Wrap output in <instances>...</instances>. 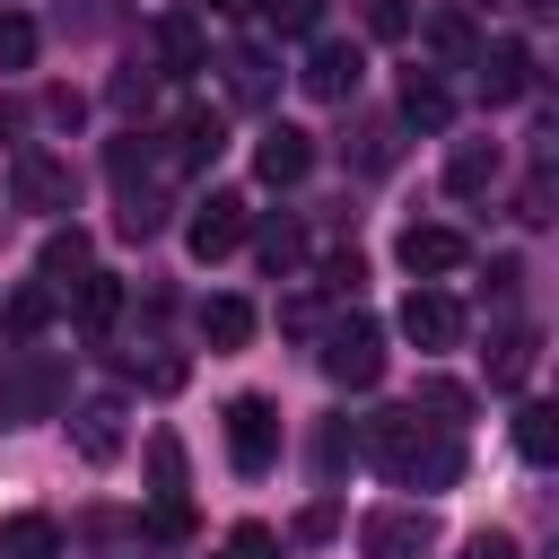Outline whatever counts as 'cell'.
<instances>
[{"label":"cell","mask_w":559,"mask_h":559,"mask_svg":"<svg viewBox=\"0 0 559 559\" xmlns=\"http://www.w3.org/2000/svg\"><path fill=\"white\" fill-rule=\"evenodd\" d=\"M367 454L393 489H454L463 480V437L445 419H419V411H384L367 419Z\"/></svg>","instance_id":"cell-1"},{"label":"cell","mask_w":559,"mask_h":559,"mask_svg":"<svg viewBox=\"0 0 559 559\" xmlns=\"http://www.w3.org/2000/svg\"><path fill=\"white\" fill-rule=\"evenodd\" d=\"M61 402H70V367H61L52 349H9V358H0V419H9V428L52 419Z\"/></svg>","instance_id":"cell-2"},{"label":"cell","mask_w":559,"mask_h":559,"mask_svg":"<svg viewBox=\"0 0 559 559\" xmlns=\"http://www.w3.org/2000/svg\"><path fill=\"white\" fill-rule=\"evenodd\" d=\"M323 376L349 384V393H367V384L384 376V332H376L367 314H332V323H323Z\"/></svg>","instance_id":"cell-3"},{"label":"cell","mask_w":559,"mask_h":559,"mask_svg":"<svg viewBox=\"0 0 559 559\" xmlns=\"http://www.w3.org/2000/svg\"><path fill=\"white\" fill-rule=\"evenodd\" d=\"M227 463H236L245 480H262V472L280 463V402H271V393H236V402H227Z\"/></svg>","instance_id":"cell-4"},{"label":"cell","mask_w":559,"mask_h":559,"mask_svg":"<svg viewBox=\"0 0 559 559\" xmlns=\"http://www.w3.org/2000/svg\"><path fill=\"white\" fill-rule=\"evenodd\" d=\"M9 201H17V210H44V218L70 210V166H61L44 140H17V148H9Z\"/></svg>","instance_id":"cell-5"},{"label":"cell","mask_w":559,"mask_h":559,"mask_svg":"<svg viewBox=\"0 0 559 559\" xmlns=\"http://www.w3.org/2000/svg\"><path fill=\"white\" fill-rule=\"evenodd\" d=\"M358 542H367V559H428L437 550V515L428 507H376L358 524Z\"/></svg>","instance_id":"cell-6"},{"label":"cell","mask_w":559,"mask_h":559,"mask_svg":"<svg viewBox=\"0 0 559 559\" xmlns=\"http://www.w3.org/2000/svg\"><path fill=\"white\" fill-rule=\"evenodd\" d=\"M245 227H253V218H245V201H236V192H210V201H192L183 245H192L201 262H218V253H236V245H245Z\"/></svg>","instance_id":"cell-7"},{"label":"cell","mask_w":559,"mask_h":559,"mask_svg":"<svg viewBox=\"0 0 559 559\" xmlns=\"http://www.w3.org/2000/svg\"><path fill=\"white\" fill-rule=\"evenodd\" d=\"M402 341H419V349H454V341H463V306H454L437 280H419V288L402 297Z\"/></svg>","instance_id":"cell-8"},{"label":"cell","mask_w":559,"mask_h":559,"mask_svg":"<svg viewBox=\"0 0 559 559\" xmlns=\"http://www.w3.org/2000/svg\"><path fill=\"white\" fill-rule=\"evenodd\" d=\"M393 253H402V271H411V280H445V271H463V262H472V245H463L454 227H437V218L402 227V245H393Z\"/></svg>","instance_id":"cell-9"},{"label":"cell","mask_w":559,"mask_h":559,"mask_svg":"<svg viewBox=\"0 0 559 559\" xmlns=\"http://www.w3.org/2000/svg\"><path fill=\"white\" fill-rule=\"evenodd\" d=\"M358 70H367V61H358V44H314V52H306V70H297V87H306V96H323V105H349V96H358Z\"/></svg>","instance_id":"cell-10"},{"label":"cell","mask_w":559,"mask_h":559,"mask_svg":"<svg viewBox=\"0 0 559 559\" xmlns=\"http://www.w3.org/2000/svg\"><path fill=\"white\" fill-rule=\"evenodd\" d=\"M480 96L489 105H515V96H533V52L524 44H480Z\"/></svg>","instance_id":"cell-11"},{"label":"cell","mask_w":559,"mask_h":559,"mask_svg":"<svg viewBox=\"0 0 559 559\" xmlns=\"http://www.w3.org/2000/svg\"><path fill=\"white\" fill-rule=\"evenodd\" d=\"M253 166H262V183H297V175L314 166V140H306L297 122H271V131L253 140Z\"/></svg>","instance_id":"cell-12"},{"label":"cell","mask_w":559,"mask_h":559,"mask_svg":"<svg viewBox=\"0 0 559 559\" xmlns=\"http://www.w3.org/2000/svg\"><path fill=\"white\" fill-rule=\"evenodd\" d=\"M489 183H498V140H454L445 148V192L454 201H480Z\"/></svg>","instance_id":"cell-13"},{"label":"cell","mask_w":559,"mask_h":559,"mask_svg":"<svg viewBox=\"0 0 559 559\" xmlns=\"http://www.w3.org/2000/svg\"><path fill=\"white\" fill-rule=\"evenodd\" d=\"M218 70H227V96H236V105H271V96H280V70H271L262 44H236Z\"/></svg>","instance_id":"cell-14"},{"label":"cell","mask_w":559,"mask_h":559,"mask_svg":"<svg viewBox=\"0 0 559 559\" xmlns=\"http://www.w3.org/2000/svg\"><path fill=\"white\" fill-rule=\"evenodd\" d=\"M402 122H411V131H445V122H454V96H445V79H428V70H402Z\"/></svg>","instance_id":"cell-15"},{"label":"cell","mask_w":559,"mask_h":559,"mask_svg":"<svg viewBox=\"0 0 559 559\" xmlns=\"http://www.w3.org/2000/svg\"><path fill=\"white\" fill-rule=\"evenodd\" d=\"M218 148H227V122H218L210 105H183V122H175V157H183V166H210Z\"/></svg>","instance_id":"cell-16"},{"label":"cell","mask_w":559,"mask_h":559,"mask_svg":"<svg viewBox=\"0 0 559 559\" xmlns=\"http://www.w3.org/2000/svg\"><path fill=\"white\" fill-rule=\"evenodd\" d=\"M428 52H437V61H454V70H472V61H480L472 17H463V9H437V17H428Z\"/></svg>","instance_id":"cell-17"},{"label":"cell","mask_w":559,"mask_h":559,"mask_svg":"<svg viewBox=\"0 0 559 559\" xmlns=\"http://www.w3.org/2000/svg\"><path fill=\"white\" fill-rule=\"evenodd\" d=\"M87 280V236L79 227H52L44 236V288H79Z\"/></svg>","instance_id":"cell-18"},{"label":"cell","mask_w":559,"mask_h":559,"mask_svg":"<svg viewBox=\"0 0 559 559\" xmlns=\"http://www.w3.org/2000/svg\"><path fill=\"white\" fill-rule=\"evenodd\" d=\"M201 341H210V349H245V341H253V306H245V297H210V306H201Z\"/></svg>","instance_id":"cell-19"},{"label":"cell","mask_w":559,"mask_h":559,"mask_svg":"<svg viewBox=\"0 0 559 559\" xmlns=\"http://www.w3.org/2000/svg\"><path fill=\"white\" fill-rule=\"evenodd\" d=\"M515 454H524V463H550V454H559V411H550V402H524V411H515Z\"/></svg>","instance_id":"cell-20"},{"label":"cell","mask_w":559,"mask_h":559,"mask_svg":"<svg viewBox=\"0 0 559 559\" xmlns=\"http://www.w3.org/2000/svg\"><path fill=\"white\" fill-rule=\"evenodd\" d=\"M114 314H122V280L114 271H87L79 280V332H105Z\"/></svg>","instance_id":"cell-21"},{"label":"cell","mask_w":559,"mask_h":559,"mask_svg":"<svg viewBox=\"0 0 559 559\" xmlns=\"http://www.w3.org/2000/svg\"><path fill=\"white\" fill-rule=\"evenodd\" d=\"M114 419H122L114 402H79V454H87V463H114V445H122Z\"/></svg>","instance_id":"cell-22"},{"label":"cell","mask_w":559,"mask_h":559,"mask_svg":"<svg viewBox=\"0 0 559 559\" xmlns=\"http://www.w3.org/2000/svg\"><path fill=\"white\" fill-rule=\"evenodd\" d=\"M52 550H61V533L44 515H9L0 524V559H52Z\"/></svg>","instance_id":"cell-23"},{"label":"cell","mask_w":559,"mask_h":559,"mask_svg":"<svg viewBox=\"0 0 559 559\" xmlns=\"http://www.w3.org/2000/svg\"><path fill=\"white\" fill-rule=\"evenodd\" d=\"M114 227H122V236H157V227H166V192H157V183H131Z\"/></svg>","instance_id":"cell-24"},{"label":"cell","mask_w":559,"mask_h":559,"mask_svg":"<svg viewBox=\"0 0 559 559\" xmlns=\"http://www.w3.org/2000/svg\"><path fill=\"white\" fill-rule=\"evenodd\" d=\"M489 349H498V358H489V384H524V367H533V332H524V323H507Z\"/></svg>","instance_id":"cell-25"},{"label":"cell","mask_w":559,"mask_h":559,"mask_svg":"<svg viewBox=\"0 0 559 559\" xmlns=\"http://www.w3.org/2000/svg\"><path fill=\"white\" fill-rule=\"evenodd\" d=\"M157 61H166V70H201V26H192V17H166V26H157Z\"/></svg>","instance_id":"cell-26"},{"label":"cell","mask_w":559,"mask_h":559,"mask_svg":"<svg viewBox=\"0 0 559 559\" xmlns=\"http://www.w3.org/2000/svg\"><path fill=\"white\" fill-rule=\"evenodd\" d=\"M44 314H52V288H17V297L0 306V323H9L17 341H35V332H44Z\"/></svg>","instance_id":"cell-27"},{"label":"cell","mask_w":559,"mask_h":559,"mask_svg":"<svg viewBox=\"0 0 559 559\" xmlns=\"http://www.w3.org/2000/svg\"><path fill=\"white\" fill-rule=\"evenodd\" d=\"M0 70H35V17L0 9Z\"/></svg>","instance_id":"cell-28"},{"label":"cell","mask_w":559,"mask_h":559,"mask_svg":"<svg viewBox=\"0 0 559 559\" xmlns=\"http://www.w3.org/2000/svg\"><path fill=\"white\" fill-rule=\"evenodd\" d=\"M358 175H384L393 166V122H358V148H349Z\"/></svg>","instance_id":"cell-29"},{"label":"cell","mask_w":559,"mask_h":559,"mask_svg":"<svg viewBox=\"0 0 559 559\" xmlns=\"http://www.w3.org/2000/svg\"><path fill=\"white\" fill-rule=\"evenodd\" d=\"M105 166H114V183H122V192H131V183H148V140H140V131H122V140L105 148Z\"/></svg>","instance_id":"cell-30"},{"label":"cell","mask_w":559,"mask_h":559,"mask_svg":"<svg viewBox=\"0 0 559 559\" xmlns=\"http://www.w3.org/2000/svg\"><path fill=\"white\" fill-rule=\"evenodd\" d=\"M148 472H157V498H183V454H175V437H148Z\"/></svg>","instance_id":"cell-31"},{"label":"cell","mask_w":559,"mask_h":559,"mask_svg":"<svg viewBox=\"0 0 559 559\" xmlns=\"http://www.w3.org/2000/svg\"><path fill=\"white\" fill-rule=\"evenodd\" d=\"M262 9H271L280 35H314V26H323V0H262Z\"/></svg>","instance_id":"cell-32"},{"label":"cell","mask_w":559,"mask_h":559,"mask_svg":"<svg viewBox=\"0 0 559 559\" xmlns=\"http://www.w3.org/2000/svg\"><path fill=\"white\" fill-rule=\"evenodd\" d=\"M419 402H428V411H437L445 428H454V419L472 411V393H463V384H445V376H428V384H419Z\"/></svg>","instance_id":"cell-33"},{"label":"cell","mask_w":559,"mask_h":559,"mask_svg":"<svg viewBox=\"0 0 559 559\" xmlns=\"http://www.w3.org/2000/svg\"><path fill=\"white\" fill-rule=\"evenodd\" d=\"M227 559H280V533L271 524H236L227 533Z\"/></svg>","instance_id":"cell-34"},{"label":"cell","mask_w":559,"mask_h":559,"mask_svg":"<svg viewBox=\"0 0 559 559\" xmlns=\"http://www.w3.org/2000/svg\"><path fill=\"white\" fill-rule=\"evenodd\" d=\"M148 533H157V542H183V533H192V507H183V498H157V507H148Z\"/></svg>","instance_id":"cell-35"},{"label":"cell","mask_w":559,"mask_h":559,"mask_svg":"<svg viewBox=\"0 0 559 559\" xmlns=\"http://www.w3.org/2000/svg\"><path fill=\"white\" fill-rule=\"evenodd\" d=\"M262 262H271V271H288V262H297V227H288V218H271V227H262Z\"/></svg>","instance_id":"cell-36"},{"label":"cell","mask_w":559,"mask_h":559,"mask_svg":"<svg viewBox=\"0 0 559 559\" xmlns=\"http://www.w3.org/2000/svg\"><path fill=\"white\" fill-rule=\"evenodd\" d=\"M515 218H524V227H542V218H550V175H533V183L515 192Z\"/></svg>","instance_id":"cell-37"},{"label":"cell","mask_w":559,"mask_h":559,"mask_svg":"<svg viewBox=\"0 0 559 559\" xmlns=\"http://www.w3.org/2000/svg\"><path fill=\"white\" fill-rule=\"evenodd\" d=\"M358 280H367L358 253H332V262H323V288H332V297H358Z\"/></svg>","instance_id":"cell-38"},{"label":"cell","mask_w":559,"mask_h":559,"mask_svg":"<svg viewBox=\"0 0 559 559\" xmlns=\"http://www.w3.org/2000/svg\"><path fill=\"white\" fill-rule=\"evenodd\" d=\"M341 463H358V437L349 428H323V480H341Z\"/></svg>","instance_id":"cell-39"},{"label":"cell","mask_w":559,"mask_h":559,"mask_svg":"<svg viewBox=\"0 0 559 559\" xmlns=\"http://www.w3.org/2000/svg\"><path fill=\"white\" fill-rule=\"evenodd\" d=\"M463 559H524V550H515L507 533H472V542H463Z\"/></svg>","instance_id":"cell-40"},{"label":"cell","mask_w":559,"mask_h":559,"mask_svg":"<svg viewBox=\"0 0 559 559\" xmlns=\"http://www.w3.org/2000/svg\"><path fill=\"white\" fill-rule=\"evenodd\" d=\"M367 26H376V35H402V26H411V9H402V0H376V9H367Z\"/></svg>","instance_id":"cell-41"},{"label":"cell","mask_w":559,"mask_h":559,"mask_svg":"<svg viewBox=\"0 0 559 559\" xmlns=\"http://www.w3.org/2000/svg\"><path fill=\"white\" fill-rule=\"evenodd\" d=\"M114 105H148V70H122L114 79Z\"/></svg>","instance_id":"cell-42"},{"label":"cell","mask_w":559,"mask_h":559,"mask_svg":"<svg viewBox=\"0 0 559 559\" xmlns=\"http://www.w3.org/2000/svg\"><path fill=\"white\" fill-rule=\"evenodd\" d=\"M210 9H218V17H245V9H262V0H210Z\"/></svg>","instance_id":"cell-43"},{"label":"cell","mask_w":559,"mask_h":559,"mask_svg":"<svg viewBox=\"0 0 559 559\" xmlns=\"http://www.w3.org/2000/svg\"><path fill=\"white\" fill-rule=\"evenodd\" d=\"M218 559H227V550H218Z\"/></svg>","instance_id":"cell-44"}]
</instances>
